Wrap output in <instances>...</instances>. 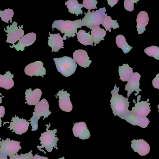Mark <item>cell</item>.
I'll return each mask as SVG.
<instances>
[{
	"label": "cell",
	"instance_id": "obj_1",
	"mask_svg": "<svg viewBox=\"0 0 159 159\" xmlns=\"http://www.w3.org/2000/svg\"><path fill=\"white\" fill-rule=\"evenodd\" d=\"M119 87H117L116 85H115L114 89L111 91L112 97L110 103L114 115L118 116L124 120L130 112L129 110L130 102L129 98L119 94Z\"/></svg>",
	"mask_w": 159,
	"mask_h": 159
},
{
	"label": "cell",
	"instance_id": "obj_2",
	"mask_svg": "<svg viewBox=\"0 0 159 159\" xmlns=\"http://www.w3.org/2000/svg\"><path fill=\"white\" fill-rule=\"evenodd\" d=\"M81 20H57L55 21L52 24V28L53 30L56 28L58 30L60 31L61 33L64 34L63 35V40H66L67 37L68 38L75 36V34L77 33V29L82 27Z\"/></svg>",
	"mask_w": 159,
	"mask_h": 159
},
{
	"label": "cell",
	"instance_id": "obj_3",
	"mask_svg": "<svg viewBox=\"0 0 159 159\" xmlns=\"http://www.w3.org/2000/svg\"><path fill=\"white\" fill-rule=\"evenodd\" d=\"M46 126L47 127L46 132L42 133L41 137H40L41 146H37V148L40 151L44 152L45 154H46L45 152L42 150L43 148H45L48 152H52L53 148H54L57 149H58L57 147V142L59 140L56 135L57 131V129L53 130H48L51 126L50 123L48 125H46Z\"/></svg>",
	"mask_w": 159,
	"mask_h": 159
},
{
	"label": "cell",
	"instance_id": "obj_4",
	"mask_svg": "<svg viewBox=\"0 0 159 159\" xmlns=\"http://www.w3.org/2000/svg\"><path fill=\"white\" fill-rule=\"evenodd\" d=\"M106 9L105 7L92 12L89 10L87 13H84L85 16L81 20L82 26L87 27L91 30L100 26L101 24H102L105 17L107 16V14H106Z\"/></svg>",
	"mask_w": 159,
	"mask_h": 159
},
{
	"label": "cell",
	"instance_id": "obj_5",
	"mask_svg": "<svg viewBox=\"0 0 159 159\" xmlns=\"http://www.w3.org/2000/svg\"><path fill=\"white\" fill-rule=\"evenodd\" d=\"M49 108V104L45 99H43L35 105L33 116L29 120L31 125L32 131H35L38 129V120L41 117H43L44 119L51 115Z\"/></svg>",
	"mask_w": 159,
	"mask_h": 159
},
{
	"label": "cell",
	"instance_id": "obj_6",
	"mask_svg": "<svg viewBox=\"0 0 159 159\" xmlns=\"http://www.w3.org/2000/svg\"><path fill=\"white\" fill-rule=\"evenodd\" d=\"M57 70L66 77H69L73 74L77 68V63L73 58L64 56L60 58H54Z\"/></svg>",
	"mask_w": 159,
	"mask_h": 159
},
{
	"label": "cell",
	"instance_id": "obj_7",
	"mask_svg": "<svg viewBox=\"0 0 159 159\" xmlns=\"http://www.w3.org/2000/svg\"><path fill=\"white\" fill-rule=\"evenodd\" d=\"M20 143L18 141L11 140L9 138L6 140H2L0 138V157L7 158L14 155H17V153L21 149Z\"/></svg>",
	"mask_w": 159,
	"mask_h": 159
},
{
	"label": "cell",
	"instance_id": "obj_8",
	"mask_svg": "<svg viewBox=\"0 0 159 159\" xmlns=\"http://www.w3.org/2000/svg\"><path fill=\"white\" fill-rule=\"evenodd\" d=\"M6 123L10 124L8 129L10 131L12 130L13 133L15 132L16 134L21 135L28 131L30 123L26 119H20L19 117L15 116V117H12L11 122H4L3 125Z\"/></svg>",
	"mask_w": 159,
	"mask_h": 159
},
{
	"label": "cell",
	"instance_id": "obj_9",
	"mask_svg": "<svg viewBox=\"0 0 159 159\" xmlns=\"http://www.w3.org/2000/svg\"><path fill=\"white\" fill-rule=\"evenodd\" d=\"M23 26L18 27L17 23L14 21L11 26H7L5 31L7 33V43L14 44L17 41H19L24 36V31L23 30Z\"/></svg>",
	"mask_w": 159,
	"mask_h": 159
},
{
	"label": "cell",
	"instance_id": "obj_10",
	"mask_svg": "<svg viewBox=\"0 0 159 159\" xmlns=\"http://www.w3.org/2000/svg\"><path fill=\"white\" fill-rule=\"evenodd\" d=\"M141 95H139L137 97L136 103L135 102V101L134 100L133 102L135 103V106L133 107L131 111L132 113L136 115L142 117H147L151 111L150 107V103H148L149 100L148 99L146 101H141L139 102L141 100Z\"/></svg>",
	"mask_w": 159,
	"mask_h": 159
},
{
	"label": "cell",
	"instance_id": "obj_11",
	"mask_svg": "<svg viewBox=\"0 0 159 159\" xmlns=\"http://www.w3.org/2000/svg\"><path fill=\"white\" fill-rule=\"evenodd\" d=\"M27 75L32 77L42 76L46 75V69L43 67V63L41 61H36L27 65L24 69Z\"/></svg>",
	"mask_w": 159,
	"mask_h": 159
},
{
	"label": "cell",
	"instance_id": "obj_12",
	"mask_svg": "<svg viewBox=\"0 0 159 159\" xmlns=\"http://www.w3.org/2000/svg\"><path fill=\"white\" fill-rule=\"evenodd\" d=\"M141 77V76L139 73L134 72L133 74L128 81V83L125 86V90L128 91V98L129 97L130 95L134 91L136 92L134 94L136 96L139 94L140 91H142V90L139 88L140 85L139 82Z\"/></svg>",
	"mask_w": 159,
	"mask_h": 159
},
{
	"label": "cell",
	"instance_id": "obj_13",
	"mask_svg": "<svg viewBox=\"0 0 159 159\" xmlns=\"http://www.w3.org/2000/svg\"><path fill=\"white\" fill-rule=\"evenodd\" d=\"M57 96H58L59 99V105L60 109L64 112H70L73 109V105L70 99V93L63 89L59 91Z\"/></svg>",
	"mask_w": 159,
	"mask_h": 159
},
{
	"label": "cell",
	"instance_id": "obj_14",
	"mask_svg": "<svg viewBox=\"0 0 159 159\" xmlns=\"http://www.w3.org/2000/svg\"><path fill=\"white\" fill-rule=\"evenodd\" d=\"M36 39V35L34 33H29L24 35L21 39H20L17 44H13L10 48H15L17 51L20 50L24 51L25 47L31 45L35 42Z\"/></svg>",
	"mask_w": 159,
	"mask_h": 159
},
{
	"label": "cell",
	"instance_id": "obj_15",
	"mask_svg": "<svg viewBox=\"0 0 159 159\" xmlns=\"http://www.w3.org/2000/svg\"><path fill=\"white\" fill-rule=\"evenodd\" d=\"M124 120L133 126H139L143 129L147 128L150 123V121L148 118L136 115L132 113L131 111Z\"/></svg>",
	"mask_w": 159,
	"mask_h": 159
},
{
	"label": "cell",
	"instance_id": "obj_16",
	"mask_svg": "<svg viewBox=\"0 0 159 159\" xmlns=\"http://www.w3.org/2000/svg\"><path fill=\"white\" fill-rule=\"evenodd\" d=\"M73 132L75 137L80 140H87L90 137V133L84 122L75 123L73 128Z\"/></svg>",
	"mask_w": 159,
	"mask_h": 159
},
{
	"label": "cell",
	"instance_id": "obj_17",
	"mask_svg": "<svg viewBox=\"0 0 159 159\" xmlns=\"http://www.w3.org/2000/svg\"><path fill=\"white\" fill-rule=\"evenodd\" d=\"M131 147L134 152L138 153L142 157L146 156L150 151V146L143 139L132 141Z\"/></svg>",
	"mask_w": 159,
	"mask_h": 159
},
{
	"label": "cell",
	"instance_id": "obj_18",
	"mask_svg": "<svg viewBox=\"0 0 159 159\" xmlns=\"http://www.w3.org/2000/svg\"><path fill=\"white\" fill-rule=\"evenodd\" d=\"M73 59L79 66L85 68L89 67L92 63L87 51L83 49H78L75 51L73 53Z\"/></svg>",
	"mask_w": 159,
	"mask_h": 159
},
{
	"label": "cell",
	"instance_id": "obj_19",
	"mask_svg": "<svg viewBox=\"0 0 159 159\" xmlns=\"http://www.w3.org/2000/svg\"><path fill=\"white\" fill-rule=\"evenodd\" d=\"M48 45L52 48V52H58L61 49L64 48L63 39L60 34H52L49 33Z\"/></svg>",
	"mask_w": 159,
	"mask_h": 159
},
{
	"label": "cell",
	"instance_id": "obj_20",
	"mask_svg": "<svg viewBox=\"0 0 159 159\" xmlns=\"http://www.w3.org/2000/svg\"><path fill=\"white\" fill-rule=\"evenodd\" d=\"M42 91L40 89H36L32 91L31 88L26 90L25 91V98L26 103L30 105H35L41 99Z\"/></svg>",
	"mask_w": 159,
	"mask_h": 159
},
{
	"label": "cell",
	"instance_id": "obj_21",
	"mask_svg": "<svg viewBox=\"0 0 159 159\" xmlns=\"http://www.w3.org/2000/svg\"><path fill=\"white\" fill-rule=\"evenodd\" d=\"M149 21V17L147 12L142 11L139 12L136 19L137 22V30L138 34L143 33L146 30V26L148 25Z\"/></svg>",
	"mask_w": 159,
	"mask_h": 159
},
{
	"label": "cell",
	"instance_id": "obj_22",
	"mask_svg": "<svg viewBox=\"0 0 159 159\" xmlns=\"http://www.w3.org/2000/svg\"><path fill=\"white\" fill-rule=\"evenodd\" d=\"M13 77L14 75L12 74L10 72H7L3 75L0 74V87L6 90L12 88L14 86Z\"/></svg>",
	"mask_w": 159,
	"mask_h": 159
},
{
	"label": "cell",
	"instance_id": "obj_23",
	"mask_svg": "<svg viewBox=\"0 0 159 159\" xmlns=\"http://www.w3.org/2000/svg\"><path fill=\"white\" fill-rule=\"evenodd\" d=\"M77 37L78 42L85 46H93V40L90 32L86 33V31L83 30H80L77 32Z\"/></svg>",
	"mask_w": 159,
	"mask_h": 159
},
{
	"label": "cell",
	"instance_id": "obj_24",
	"mask_svg": "<svg viewBox=\"0 0 159 159\" xmlns=\"http://www.w3.org/2000/svg\"><path fill=\"white\" fill-rule=\"evenodd\" d=\"M65 5L67 6L70 13L75 14L76 16L83 13L81 10V8L83 7V5L80 4L77 0H69L65 2Z\"/></svg>",
	"mask_w": 159,
	"mask_h": 159
},
{
	"label": "cell",
	"instance_id": "obj_25",
	"mask_svg": "<svg viewBox=\"0 0 159 159\" xmlns=\"http://www.w3.org/2000/svg\"><path fill=\"white\" fill-rule=\"evenodd\" d=\"M119 73L120 79L124 82H128L133 74V69L128 64H123L122 66L119 67Z\"/></svg>",
	"mask_w": 159,
	"mask_h": 159
},
{
	"label": "cell",
	"instance_id": "obj_26",
	"mask_svg": "<svg viewBox=\"0 0 159 159\" xmlns=\"http://www.w3.org/2000/svg\"><path fill=\"white\" fill-rule=\"evenodd\" d=\"M91 35L95 44H99L102 40H104V37L106 35V31L102 29L100 26L95 27L91 30Z\"/></svg>",
	"mask_w": 159,
	"mask_h": 159
},
{
	"label": "cell",
	"instance_id": "obj_27",
	"mask_svg": "<svg viewBox=\"0 0 159 159\" xmlns=\"http://www.w3.org/2000/svg\"><path fill=\"white\" fill-rule=\"evenodd\" d=\"M116 44L119 48L122 49L125 54L129 53L133 47L128 44L126 38L122 35H119L116 37Z\"/></svg>",
	"mask_w": 159,
	"mask_h": 159
},
{
	"label": "cell",
	"instance_id": "obj_28",
	"mask_svg": "<svg viewBox=\"0 0 159 159\" xmlns=\"http://www.w3.org/2000/svg\"><path fill=\"white\" fill-rule=\"evenodd\" d=\"M102 26L105 28L106 31H111V28L116 30L117 28H119V25L117 20H112L111 17L107 16L105 17L102 23Z\"/></svg>",
	"mask_w": 159,
	"mask_h": 159
},
{
	"label": "cell",
	"instance_id": "obj_29",
	"mask_svg": "<svg viewBox=\"0 0 159 159\" xmlns=\"http://www.w3.org/2000/svg\"><path fill=\"white\" fill-rule=\"evenodd\" d=\"M14 11L12 9H6L4 11L0 10V17L2 20L6 23H8V21H11L12 22V18L14 16Z\"/></svg>",
	"mask_w": 159,
	"mask_h": 159
},
{
	"label": "cell",
	"instance_id": "obj_30",
	"mask_svg": "<svg viewBox=\"0 0 159 159\" xmlns=\"http://www.w3.org/2000/svg\"><path fill=\"white\" fill-rule=\"evenodd\" d=\"M144 52L148 56L153 57L156 59L159 60V47L156 46H152L146 48Z\"/></svg>",
	"mask_w": 159,
	"mask_h": 159
},
{
	"label": "cell",
	"instance_id": "obj_31",
	"mask_svg": "<svg viewBox=\"0 0 159 159\" xmlns=\"http://www.w3.org/2000/svg\"><path fill=\"white\" fill-rule=\"evenodd\" d=\"M98 2L96 0H84L82 2L83 7L89 10L93 9H96V4Z\"/></svg>",
	"mask_w": 159,
	"mask_h": 159
},
{
	"label": "cell",
	"instance_id": "obj_32",
	"mask_svg": "<svg viewBox=\"0 0 159 159\" xmlns=\"http://www.w3.org/2000/svg\"><path fill=\"white\" fill-rule=\"evenodd\" d=\"M139 0H125L124 1V7L125 9L132 12L134 9V3H137Z\"/></svg>",
	"mask_w": 159,
	"mask_h": 159
},
{
	"label": "cell",
	"instance_id": "obj_33",
	"mask_svg": "<svg viewBox=\"0 0 159 159\" xmlns=\"http://www.w3.org/2000/svg\"><path fill=\"white\" fill-rule=\"evenodd\" d=\"M33 156L32 155V151H30L27 154H21L20 155H16L10 157L8 159H33Z\"/></svg>",
	"mask_w": 159,
	"mask_h": 159
},
{
	"label": "cell",
	"instance_id": "obj_34",
	"mask_svg": "<svg viewBox=\"0 0 159 159\" xmlns=\"http://www.w3.org/2000/svg\"><path fill=\"white\" fill-rule=\"evenodd\" d=\"M153 86L155 88L159 89V73L158 74L156 77L153 79V82H152Z\"/></svg>",
	"mask_w": 159,
	"mask_h": 159
},
{
	"label": "cell",
	"instance_id": "obj_35",
	"mask_svg": "<svg viewBox=\"0 0 159 159\" xmlns=\"http://www.w3.org/2000/svg\"><path fill=\"white\" fill-rule=\"evenodd\" d=\"M5 115V109L3 106H0V128L2 126V118Z\"/></svg>",
	"mask_w": 159,
	"mask_h": 159
},
{
	"label": "cell",
	"instance_id": "obj_36",
	"mask_svg": "<svg viewBox=\"0 0 159 159\" xmlns=\"http://www.w3.org/2000/svg\"><path fill=\"white\" fill-rule=\"evenodd\" d=\"M118 1L119 0H108L107 2H108V4L112 7L115 5L116 4Z\"/></svg>",
	"mask_w": 159,
	"mask_h": 159
},
{
	"label": "cell",
	"instance_id": "obj_37",
	"mask_svg": "<svg viewBox=\"0 0 159 159\" xmlns=\"http://www.w3.org/2000/svg\"><path fill=\"white\" fill-rule=\"evenodd\" d=\"M33 159H49L46 157H41L39 155H35L34 157H33Z\"/></svg>",
	"mask_w": 159,
	"mask_h": 159
},
{
	"label": "cell",
	"instance_id": "obj_38",
	"mask_svg": "<svg viewBox=\"0 0 159 159\" xmlns=\"http://www.w3.org/2000/svg\"><path fill=\"white\" fill-rule=\"evenodd\" d=\"M1 95H2V94H1V93H0V104L2 102V97H1Z\"/></svg>",
	"mask_w": 159,
	"mask_h": 159
},
{
	"label": "cell",
	"instance_id": "obj_39",
	"mask_svg": "<svg viewBox=\"0 0 159 159\" xmlns=\"http://www.w3.org/2000/svg\"><path fill=\"white\" fill-rule=\"evenodd\" d=\"M0 159H8L7 158L4 157H0Z\"/></svg>",
	"mask_w": 159,
	"mask_h": 159
},
{
	"label": "cell",
	"instance_id": "obj_40",
	"mask_svg": "<svg viewBox=\"0 0 159 159\" xmlns=\"http://www.w3.org/2000/svg\"><path fill=\"white\" fill-rule=\"evenodd\" d=\"M57 159H65V158H64V157H62V158H61Z\"/></svg>",
	"mask_w": 159,
	"mask_h": 159
},
{
	"label": "cell",
	"instance_id": "obj_41",
	"mask_svg": "<svg viewBox=\"0 0 159 159\" xmlns=\"http://www.w3.org/2000/svg\"><path fill=\"white\" fill-rule=\"evenodd\" d=\"M158 109H159V105H158Z\"/></svg>",
	"mask_w": 159,
	"mask_h": 159
}]
</instances>
